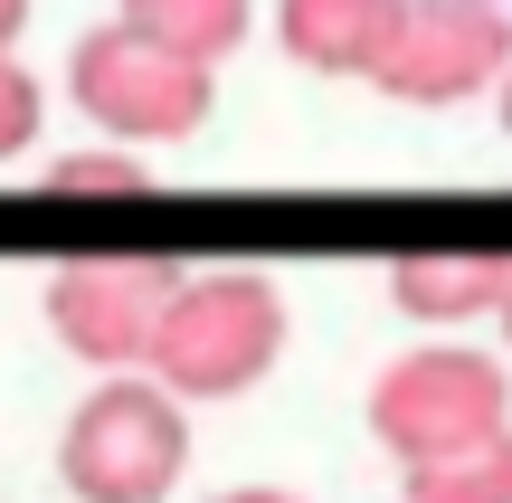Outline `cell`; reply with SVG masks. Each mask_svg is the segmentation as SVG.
<instances>
[{
    "instance_id": "6",
    "label": "cell",
    "mask_w": 512,
    "mask_h": 503,
    "mask_svg": "<svg viewBox=\"0 0 512 503\" xmlns=\"http://www.w3.org/2000/svg\"><path fill=\"white\" fill-rule=\"evenodd\" d=\"M171 266L162 257H86L48 276V333L95 371H152V333L171 304Z\"/></svg>"
},
{
    "instance_id": "2",
    "label": "cell",
    "mask_w": 512,
    "mask_h": 503,
    "mask_svg": "<svg viewBox=\"0 0 512 503\" xmlns=\"http://www.w3.org/2000/svg\"><path fill=\"white\" fill-rule=\"evenodd\" d=\"M285 361V304L266 276H181L152 333V380L181 399H247Z\"/></svg>"
},
{
    "instance_id": "12",
    "label": "cell",
    "mask_w": 512,
    "mask_h": 503,
    "mask_svg": "<svg viewBox=\"0 0 512 503\" xmlns=\"http://www.w3.org/2000/svg\"><path fill=\"white\" fill-rule=\"evenodd\" d=\"M38 114H48V95H38V76L19 67L10 48H0V162L38 143Z\"/></svg>"
},
{
    "instance_id": "14",
    "label": "cell",
    "mask_w": 512,
    "mask_h": 503,
    "mask_svg": "<svg viewBox=\"0 0 512 503\" xmlns=\"http://www.w3.org/2000/svg\"><path fill=\"white\" fill-rule=\"evenodd\" d=\"M219 503H294L285 485H238V494H219Z\"/></svg>"
},
{
    "instance_id": "5",
    "label": "cell",
    "mask_w": 512,
    "mask_h": 503,
    "mask_svg": "<svg viewBox=\"0 0 512 503\" xmlns=\"http://www.w3.org/2000/svg\"><path fill=\"white\" fill-rule=\"evenodd\" d=\"M503 67H512L503 0H408L370 86L399 95V105H465V95L503 86Z\"/></svg>"
},
{
    "instance_id": "10",
    "label": "cell",
    "mask_w": 512,
    "mask_h": 503,
    "mask_svg": "<svg viewBox=\"0 0 512 503\" xmlns=\"http://www.w3.org/2000/svg\"><path fill=\"white\" fill-rule=\"evenodd\" d=\"M408 503H512V428L408 466Z\"/></svg>"
},
{
    "instance_id": "11",
    "label": "cell",
    "mask_w": 512,
    "mask_h": 503,
    "mask_svg": "<svg viewBox=\"0 0 512 503\" xmlns=\"http://www.w3.org/2000/svg\"><path fill=\"white\" fill-rule=\"evenodd\" d=\"M48 190H67V200H76V190H95V200H143L152 171H143V162H124V152H76V162H57V171H48Z\"/></svg>"
},
{
    "instance_id": "16",
    "label": "cell",
    "mask_w": 512,
    "mask_h": 503,
    "mask_svg": "<svg viewBox=\"0 0 512 503\" xmlns=\"http://www.w3.org/2000/svg\"><path fill=\"white\" fill-rule=\"evenodd\" d=\"M494 95H503V133H512V67H503V86H494Z\"/></svg>"
},
{
    "instance_id": "7",
    "label": "cell",
    "mask_w": 512,
    "mask_h": 503,
    "mask_svg": "<svg viewBox=\"0 0 512 503\" xmlns=\"http://www.w3.org/2000/svg\"><path fill=\"white\" fill-rule=\"evenodd\" d=\"M408 0H275V29H285V57L313 76H361L389 57Z\"/></svg>"
},
{
    "instance_id": "3",
    "label": "cell",
    "mask_w": 512,
    "mask_h": 503,
    "mask_svg": "<svg viewBox=\"0 0 512 503\" xmlns=\"http://www.w3.org/2000/svg\"><path fill=\"white\" fill-rule=\"evenodd\" d=\"M512 428V390H503V361L465 352V342H418L399 352L380 380H370V437H380L399 466L446 447H475V437Z\"/></svg>"
},
{
    "instance_id": "1",
    "label": "cell",
    "mask_w": 512,
    "mask_h": 503,
    "mask_svg": "<svg viewBox=\"0 0 512 503\" xmlns=\"http://www.w3.org/2000/svg\"><path fill=\"white\" fill-rule=\"evenodd\" d=\"M190 466V418L171 380L114 371L105 390L76 399L67 437H57V475L76 503H162Z\"/></svg>"
},
{
    "instance_id": "9",
    "label": "cell",
    "mask_w": 512,
    "mask_h": 503,
    "mask_svg": "<svg viewBox=\"0 0 512 503\" xmlns=\"http://www.w3.org/2000/svg\"><path fill=\"white\" fill-rule=\"evenodd\" d=\"M124 19H133L143 38H162V48H181V57H200V67H219V57L247 38L256 0H124Z\"/></svg>"
},
{
    "instance_id": "15",
    "label": "cell",
    "mask_w": 512,
    "mask_h": 503,
    "mask_svg": "<svg viewBox=\"0 0 512 503\" xmlns=\"http://www.w3.org/2000/svg\"><path fill=\"white\" fill-rule=\"evenodd\" d=\"M494 323H503V342H512V285H503V304H494Z\"/></svg>"
},
{
    "instance_id": "8",
    "label": "cell",
    "mask_w": 512,
    "mask_h": 503,
    "mask_svg": "<svg viewBox=\"0 0 512 503\" xmlns=\"http://www.w3.org/2000/svg\"><path fill=\"white\" fill-rule=\"evenodd\" d=\"M512 285V257H399V276H389V295H399L408 323H465V314H494Z\"/></svg>"
},
{
    "instance_id": "13",
    "label": "cell",
    "mask_w": 512,
    "mask_h": 503,
    "mask_svg": "<svg viewBox=\"0 0 512 503\" xmlns=\"http://www.w3.org/2000/svg\"><path fill=\"white\" fill-rule=\"evenodd\" d=\"M19 29H29V0H0V48H10Z\"/></svg>"
},
{
    "instance_id": "4",
    "label": "cell",
    "mask_w": 512,
    "mask_h": 503,
    "mask_svg": "<svg viewBox=\"0 0 512 503\" xmlns=\"http://www.w3.org/2000/svg\"><path fill=\"white\" fill-rule=\"evenodd\" d=\"M67 86L76 105L95 114L105 133H124V143H181V133L209 124V67L181 48H162V38H143L133 19H114V29H86L67 57Z\"/></svg>"
}]
</instances>
